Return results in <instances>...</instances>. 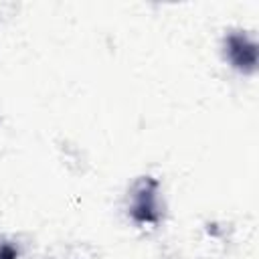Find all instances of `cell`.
I'll use <instances>...</instances> for the list:
<instances>
[{
    "instance_id": "obj_1",
    "label": "cell",
    "mask_w": 259,
    "mask_h": 259,
    "mask_svg": "<svg viewBox=\"0 0 259 259\" xmlns=\"http://www.w3.org/2000/svg\"><path fill=\"white\" fill-rule=\"evenodd\" d=\"M225 47H227L229 61L237 69H241L245 73L255 71V67H257V45L247 34H241V32L229 34L227 40H225Z\"/></svg>"
},
{
    "instance_id": "obj_2",
    "label": "cell",
    "mask_w": 259,
    "mask_h": 259,
    "mask_svg": "<svg viewBox=\"0 0 259 259\" xmlns=\"http://www.w3.org/2000/svg\"><path fill=\"white\" fill-rule=\"evenodd\" d=\"M132 214L142 223H152L158 219V198H156V182L146 178L138 184L132 202Z\"/></svg>"
},
{
    "instance_id": "obj_3",
    "label": "cell",
    "mask_w": 259,
    "mask_h": 259,
    "mask_svg": "<svg viewBox=\"0 0 259 259\" xmlns=\"http://www.w3.org/2000/svg\"><path fill=\"white\" fill-rule=\"evenodd\" d=\"M0 259H16V251L12 249V245L0 241Z\"/></svg>"
}]
</instances>
